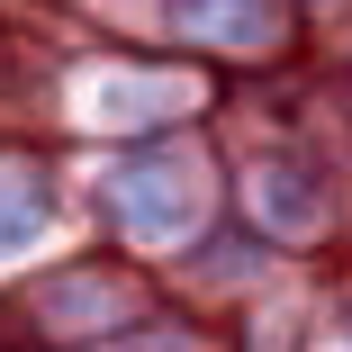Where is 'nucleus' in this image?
Wrapping results in <instances>:
<instances>
[{
	"label": "nucleus",
	"mask_w": 352,
	"mask_h": 352,
	"mask_svg": "<svg viewBox=\"0 0 352 352\" xmlns=\"http://www.w3.org/2000/svg\"><path fill=\"white\" fill-rule=\"evenodd\" d=\"M109 208H118L126 226H145V235H172L190 217V163L181 154H145V163L109 172Z\"/></svg>",
	"instance_id": "nucleus-1"
},
{
	"label": "nucleus",
	"mask_w": 352,
	"mask_h": 352,
	"mask_svg": "<svg viewBox=\"0 0 352 352\" xmlns=\"http://www.w3.org/2000/svg\"><path fill=\"white\" fill-rule=\"evenodd\" d=\"M172 19H190V28H235V36H271V10H262V0H172Z\"/></svg>",
	"instance_id": "nucleus-2"
},
{
	"label": "nucleus",
	"mask_w": 352,
	"mask_h": 352,
	"mask_svg": "<svg viewBox=\"0 0 352 352\" xmlns=\"http://www.w3.org/2000/svg\"><path fill=\"white\" fill-rule=\"evenodd\" d=\"M36 226H45V199L36 190H0V253L36 244Z\"/></svg>",
	"instance_id": "nucleus-3"
},
{
	"label": "nucleus",
	"mask_w": 352,
	"mask_h": 352,
	"mask_svg": "<svg viewBox=\"0 0 352 352\" xmlns=\"http://www.w3.org/2000/svg\"><path fill=\"white\" fill-rule=\"evenodd\" d=\"M154 352H181V343H154Z\"/></svg>",
	"instance_id": "nucleus-4"
}]
</instances>
